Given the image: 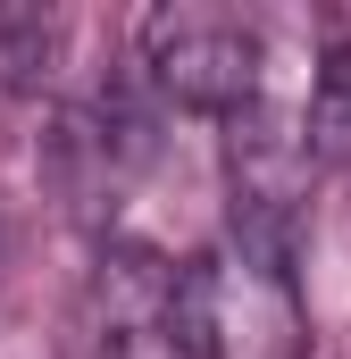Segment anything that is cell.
I'll return each mask as SVG.
<instances>
[{
  "instance_id": "cell-6",
  "label": "cell",
  "mask_w": 351,
  "mask_h": 359,
  "mask_svg": "<svg viewBox=\"0 0 351 359\" xmlns=\"http://www.w3.org/2000/svg\"><path fill=\"white\" fill-rule=\"evenodd\" d=\"M59 42L67 25L51 8H0V92H51L59 84Z\"/></svg>"
},
{
  "instance_id": "cell-1",
  "label": "cell",
  "mask_w": 351,
  "mask_h": 359,
  "mask_svg": "<svg viewBox=\"0 0 351 359\" xmlns=\"http://www.w3.org/2000/svg\"><path fill=\"white\" fill-rule=\"evenodd\" d=\"M176 359H301V284L218 243L176 268L168 292Z\"/></svg>"
},
{
  "instance_id": "cell-4",
  "label": "cell",
  "mask_w": 351,
  "mask_h": 359,
  "mask_svg": "<svg viewBox=\"0 0 351 359\" xmlns=\"http://www.w3.org/2000/svg\"><path fill=\"white\" fill-rule=\"evenodd\" d=\"M143 168H151V117H143L134 92H117V84L67 100L51 117V134H42V176H51V192L84 226H109L126 209V192L143 184Z\"/></svg>"
},
{
  "instance_id": "cell-2",
  "label": "cell",
  "mask_w": 351,
  "mask_h": 359,
  "mask_svg": "<svg viewBox=\"0 0 351 359\" xmlns=\"http://www.w3.org/2000/svg\"><path fill=\"white\" fill-rule=\"evenodd\" d=\"M134 50H143V84L192 109V117H243L260 109V67L267 42L243 8H218V0H159L143 25H134Z\"/></svg>"
},
{
  "instance_id": "cell-3",
  "label": "cell",
  "mask_w": 351,
  "mask_h": 359,
  "mask_svg": "<svg viewBox=\"0 0 351 359\" xmlns=\"http://www.w3.org/2000/svg\"><path fill=\"white\" fill-rule=\"evenodd\" d=\"M310 134L276 109L226 117V217H234V251H251L267 268L293 276L301 259V226H310Z\"/></svg>"
},
{
  "instance_id": "cell-5",
  "label": "cell",
  "mask_w": 351,
  "mask_h": 359,
  "mask_svg": "<svg viewBox=\"0 0 351 359\" xmlns=\"http://www.w3.org/2000/svg\"><path fill=\"white\" fill-rule=\"evenodd\" d=\"M168 292L176 268L109 243L92 259L84 292H76V359H176V326H168Z\"/></svg>"
},
{
  "instance_id": "cell-7",
  "label": "cell",
  "mask_w": 351,
  "mask_h": 359,
  "mask_svg": "<svg viewBox=\"0 0 351 359\" xmlns=\"http://www.w3.org/2000/svg\"><path fill=\"white\" fill-rule=\"evenodd\" d=\"M301 134H310V159H318V168H351V42H335V50L318 59Z\"/></svg>"
}]
</instances>
